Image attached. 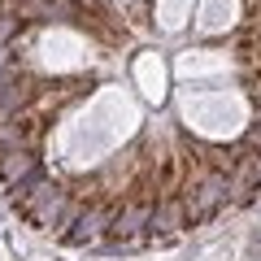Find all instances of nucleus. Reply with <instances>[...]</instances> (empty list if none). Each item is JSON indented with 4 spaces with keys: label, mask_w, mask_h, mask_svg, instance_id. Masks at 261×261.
<instances>
[{
    "label": "nucleus",
    "mask_w": 261,
    "mask_h": 261,
    "mask_svg": "<svg viewBox=\"0 0 261 261\" xmlns=\"http://www.w3.org/2000/svg\"><path fill=\"white\" fill-rule=\"evenodd\" d=\"M0 196L53 244L166 248L261 196V0H0Z\"/></svg>",
    "instance_id": "nucleus-1"
}]
</instances>
